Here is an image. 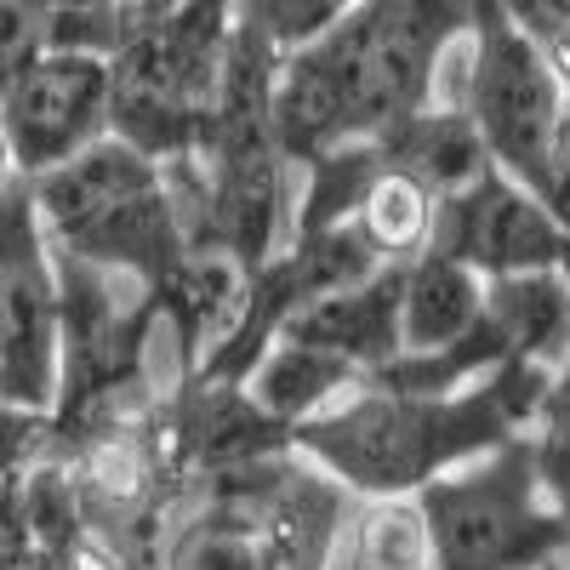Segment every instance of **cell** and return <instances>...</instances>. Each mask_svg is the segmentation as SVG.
<instances>
[{
    "label": "cell",
    "instance_id": "obj_1",
    "mask_svg": "<svg viewBox=\"0 0 570 570\" xmlns=\"http://www.w3.org/2000/svg\"><path fill=\"white\" fill-rule=\"evenodd\" d=\"M542 389H548V365L531 360L497 365L440 394L360 383L343 400L320 405L314 416L292 422L285 445H292L297 462H308L314 473H325L331 485L354 497H405L468 456H480L513 434H531Z\"/></svg>",
    "mask_w": 570,
    "mask_h": 570
},
{
    "label": "cell",
    "instance_id": "obj_2",
    "mask_svg": "<svg viewBox=\"0 0 570 570\" xmlns=\"http://www.w3.org/2000/svg\"><path fill=\"white\" fill-rule=\"evenodd\" d=\"M473 0H360L348 18L274 63V137L303 160L376 137L434 98L445 46L468 35Z\"/></svg>",
    "mask_w": 570,
    "mask_h": 570
},
{
    "label": "cell",
    "instance_id": "obj_3",
    "mask_svg": "<svg viewBox=\"0 0 570 570\" xmlns=\"http://www.w3.org/2000/svg\"><path fill=\"white\" fill-rule=\"evenodd\" d=\"M35 217L52 252L98 263L137 292H155L171 263L188 252V217L171 166L149 160L120 137H98L63 166L23 177Z\"/></svg>",
    "mask_w": 570,
    "mask_h": 570
},
{
    "label": "cell",
    "instance_id": "obj_4",
    "mask_svg": "<svg viewBox=\"0 0 570 570\" xmlns=\"http://www.w3.org/2000/svg\"><path fill=\"white\" fill-rule=\"evenodd\" d=\"M228 7L234 0H183L177 12L126 23L109 52V137L160 166L195 155L223 80Z\"/></svg>",
    "mask_w": 570,
    "mask_h": 570
},
{
    "label": "cell",
    "instance_id": "obj_5",
    "mask_svg": "<svg viewBox=\"0 0 570 570\" xmlns=\"http://www.w3.org/2000/svg\"><path fill=\"white\" fill-rule=\"evenodd\" d=\"M434 570H548L570 553V525L537 480L531 434H513L411 491Z\"/></svg>",
    "mask_w": 570,
    "mask_h": 570
},
{
    "label": "cell",
    "instance_id": "obj_6",
    "mask_svg": "<svg viewBox=\"0 0 570 570\" xmlns=\"http://www.w3.org/2000/svg\"><path fill=\"white\" fill-rule=\"evenodd\" d=\"M564 98L570 91H564L553 58L542 52V40L502 0H473L462 109H468L473 131H480L485 155L525 183L564 115Z\"/></svg>",
    "mask_w": 570,
    "mask_h": 570
},
{
    "label": "cell",
    "instance_id": "obj_7",
    "mask_svg": "<svg viewBox=\"0 0 570 570\" xmlns=\"http://www.w3.org/2000/svg\"><path fill=\"white\" fill-rule=\"evenodd\" d=\"M58 394V257L29 183L0 195V400L52 411Z\"/></svg>",
    "mask_w": 570,
    "mask_h": 570
},
{
    "label": "cell",
    "instance_id": "obj_8",
    "mask_svg": "<svg viewBox=\"0 0 570 570\" xmlns=\"http://www.w3.org/2000/svg\"><path fill=\"white\" fill-rule=\"evenodd\" d=\"M428 246L451 263L473 268L480 279L531 274V268H564V234L553 228L548 206L531 183H519L497 160L480 166L468 183L434 195V223Z\"/></svg>",
    "mask_w": 570,
    "mask_h": 570
},
{
    "label": "cell",
    "instance_id": "obj_9",
    "mask_svg": "<svg viewBox=\"0 0 570 570\" xmlns=\"http://www.w3.org/2000/svg\"><path fill=\"white\" fill-rule=\"evenodd\" d=\"M98 137H109V58L98 52L46 46L0 98V142L12 177L52 171Z\"/></svg>",
    "mask_w": 570,
    "mask_h": 570
},
{
    "label": "cell",
    "instance_id": "obj_10",
    "mask_svg": "<svg viewBox=\"0 0 570 570\" xmlns=\"http://www.w3.org/2000/svg\"><path fill=\"white\" fill-rule=\"evenodd\" d=\"M274 337H297L325 354H337L360 371V383L400 354V263H383L348 285L308 297L303 308L285 314Z\"/></svg>",
    "mask_w": 570,
    "mask_h": 570
},
{
    "label": "cell",
    "instance_id": "obj_11",
    "mask_svg": "<svg viewBox=\"0 0 570 570\" xmlns=\"http://www.w3.org/2000/svg\"><path fill=\"white\" fill-rule=\"evenodd\" d=\"M485 303V279L422 246L400 263V354H434L456 343Z\"/></svg>",
    "mask_w": 570,
    "mask_h": 570
},
{
    "label": "cell",
    "instance_id": "obj_12",
    "mask_svg": "<svg viewBox=\"0 0 570 570\" xmlns=\"http://www.w3.org/2000/svg\"><path fill=\"white\" fill-rule=\"evenodd\" d=\"M240 389L252 394L257 411H268L285 434H292V422L314 416L320 405L343 400L348 389H360V371L337 354H325L314 343H297V337H274L252 371L240 376Z\"/></svg>",
    "mask_w": 570,
    "mask_h": 570
},
{
    "label": "cell",
    "instance_id": "obj_13",
    "mask_svg": "<svg viewBox=\"0 0 570 570\" xmlns=\"http://www.w3.org/2000/svg\"><path fill=\"white\" fill-rule=\"evenodd\" d=\"M343 570H434L428 525L416 497H365V508L343 525Z\"/></svg>",
    "mask_w": 570,
    "mask_h": 570
},
{
    "label": "cell",
    "instance_id": "obj_14",
    "mask_svg": "<svg viewBox=\"0 0 570 570\" xmlns=\"http://www.w3.org/2000/svg\"><path fill=\"white\" fill-rule=\"evenodd\" d=\"M531 456H537V480L548 502L564 513L570 525V354L548 371V389L531 422Z\"/></svg>",
    "mask_w": 570,
    "mask_h": 570
},
{
    "label": "cell",
    "instance_id": "obj_15",
    "mask_svg": "<svg viewBox=\"0 0 570 570\" xmlns=\"http://www.w3.org/2000/svg\"><path fill=\"white\" fill-rule=\"evenodd\" d=\"M360 0H234L228 18L268 40L274 52H297L314 35H325L337 18H348Z\"/></svg>",
    "mask_w": 570,
    "mask_h": 570
},
{
    "label": "cell",
    "instance_id": "obj_16",
    "mask_svg": "<svg viewBox=\"0 0 570 570\" xmlns=\"http://www.w3.org/2000/svg\"><path fill=\"white\" fill-rule=\"evenodd\" d=\"M525 183L537 188V200L548 206L553 228L564 234V274H570V98H564V115H559L548 149H542V160L531 166Z\"/></svg>",
    "mask_w": 570,
    "mask_h": 570
},
{
    "label": "cell",
    "instance_id": "obj_17",
    "mask_svg": "<svg viewBox=\"0 0 570 570\" xmlns=\"http://www.w3.org/2000/svg\"><path fill=\"white\" fill-rule=\"evenodd\" d=\"M46 52V23L23 7V0H0V98L7 86Z\"/></svg>",
    "mask_w": 570,
    "mask_h": 570
},
{
    "label": "cell",
    "instance_id": "obj_18",
    "mask_svg": "<svg viewBox=\"0 0 570 570\" xmlns=\"http://www.w3.org/2000/svg\"><path fill=\"white\" fill-rule=\"evenodd\" d=\"M502 7L542 40V52L553 58V69L570 91V0H502Z\"/></svg>",
    "mask_w": 570,
    "mask_h": 570
},
{
    "label": "cell",
    "instance_id": "obj_19",
    "mask_svg": "<svg viewBox=\"0 0 570 570\" xmlns=\"http://www.w3.org/2000/svg\"><path fill=\"white\" fill-rule=\"evenodd\" d=\"M40 451H46V411H23L0 400V485Z\"/></svg>",
    "mask_w": 570,
    "mask_h": 570
},
{
    "label": "cell",
    "instance_id": "obj_20",
    "mask_svg": "<svg viewBox=\"0 0 570 570\" xmlns=\"http://www.w3.org/2000/svg\"><path fill=\"white\" fill-rule=\"evenodd\" d=\"M12 188V160H7V142H0V195Z\"/></svg>",
    "mask_w": 570,
    "mask_h": 570
},
{
    "label": "cell",
    "instance_id": "obj_21",
    "mask_svg": "<svg viewBox=\"0 0 570 570\" xmlns=\"http://www.w3.org/2000/svg\"><path fill=\"white\" fill-rule=\"evenodd\" d=\"M109 7H126V0H109Z\"/></svg>",
    "mask_w": 570,
    "mask_h": 570
}]
</instances>
